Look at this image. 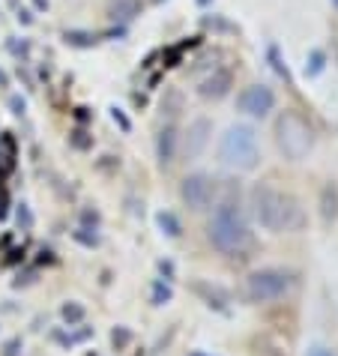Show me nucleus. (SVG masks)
<instances>
[{"mask_svg":"<svg viewBox=\"0 0 338 356\" xmlns=\"http://www.w3.org/2000/svg\"><path fill=\"white\" fill-rule=\"evenodd\" d=\"M0 87H6V72L3 69H0Z\"/></svg>","mask_w":338,"mask_h":356,"instance_id":"nucleus-24","label":"nucleus"},{"mask_svg":"<svg viewBox=\"0 0 338 356\" xmlns=\"http://www.w3.org/2000/svg\"><path fill=\"white\" fill-rule=\"evenodd\" d=\"M252 216H255V222L270 234L293 231V227H300V222H303L300 204L270 183H257L252 189Z\"/></svg>","mask_w":338,"mask_h":356,"instance_id":"nucleus-2","label":"nucleus"},{"mask_svg":"<svg viewBox=\"0 0 338 356\" xmlns=\"http://www.w3.org/2000/svg\"><path fill=\"white\" fill-rule=\"evenodd\" d=\"M305 356H335L330 348H323V344H312V348L305 350Z\"/></svg>","mask_w":338,"mask_h":356,"instance_id":"nucleus-19","label":"nucleus"},{"mask_svg":"<svg viewBox=\"0 0 338 356\" xmlns=\"http://www.w3.org/2000/svg\"><path fill=\"white\" fill-rule=\"evenodd\" d=\"M207 243L218 254H240L252 245V222H248L240 201L225 197L216 207L210 222H207Z\"/></svg>","mask_w":338,"mask_h":356,"instance_id":"nucleus-1","label":"nucleus"},{"mask_svg":"<svg viewBox=\"0 0 338 356\" xmlns=\"http://www.w3.org/2000/svg\"><path fill=\"white\" fill-rule=\"evenodd\" d=\"M332 6H335V9H338V0H332Z\"/></svg>","mask_w":338,"mask_h":356,"instance_id":"nucleus-25","label":"nucleus"},{"mask_svg":"<svg viewBox=\"0 0 338 356\" xmlns=\"http://www.w3.org/2000/svg\"><path fill=\"white\" fill-rule=\"evenodd\" d=\"M153 3H162V0H153Z\"/></svg>","mask_w":338,"mask_h":356,"instance_id":"nucleus-26","label":"nucleus"},{"mask_svg":"<svg viewBox=\"0 0 338 356\" xmlns=\"http://www.w3.org/2000/svg\"><path fill=\"white\" fill-rule=\"evenodd\" d=\"M9 105H13V114H24V108H27V102L22 96H13L9 99Z\"/></svg>","mask_w":338,"mask_h":356,"instance_id":"nucleus-21","label":"nucleus"},{"mask_svg":"<svg viewBox=\"0 0 338 356\" xmlns=\"http://www.w3.org/2000/svg\"><path fill=\"white\" fill-rule=\"evenodd\" d=\"M305 72L312 78L323 72V51H312V66H305Z\"/></svg>","mask_w":338,"mask_h":356,"instance_id":"nucleus-17","label":"nucleus"},{"mask_svg":"<svg viewBox=\"0 0 338 356\" xmlns=\"http://www.w3.org/2000/svg\"><path fill=\"white\" fill-rule=\"evenodd\" d=\"M218 162L231 171L248 174L261 165V144H257V132L248 123L227 126L225 135L218 138Z\"/></svg>","mask_w":338,"mask_h":356,"instance_id":"nucleus-3","label":"nucleus"},{"mask_svg":"<svg viewBox=\"0 0 338 356\" xmlns=\"http://www.w3.org/2000/svg\"><path fill=\"white\" fill-rule=\"evenodd\" d=\"M156 225H159V231H162L168 240H180L183 236V222L177 219L171 210H159L156 213Z\"/></svg>","mask_w":338,"mask_h":356,"instance_id":"nucleus-13","label":"nucleus"},{"mask_svg":"<svg viewBox=\"0 0 338 356\" xmlns=\"http://www.w3.org/2000/svg\"><path fill=\"white\" fill-rule=\"evenodd\" d=\"M321 216L326 225L338 219V186L335 183H326L321 189Z\"/></svg>","mask_w":338,"mask_h":356,"instance_id":"nucleus-12","label":"nucleus"},{"mask_svg":"<svg viewBox=\"0 0 338 356\" xmlns=\"http://www.w3.org/2000/svg\"><path fill=\"white\" fill-rule=\"evenodd\" d=\"M61 314H63V321L72 326V323H78V321H84V305H78V302H66L63 309H61Z\"/></svg>","mask_w":338,"mask_h":356,"instance_id":"nucleus-15","label":"nucleus"},{"mask_svg":"<svg viewBox=\"0 0 338 356\" xmlns=\"http://www.w3.org/2000/svg\"><path fill=\"white\" fill-rule=\"evenodd\" d=\"M275 147L287 162H303L314 150V126L296 111H282L275 120Z\"/></svg>","mask_w":338,"mask_h":356,"instance_id":"nucleus-4","label":"nucleus"},{"mask_svg":"<svg viewBox=\"0 0 338 356\" xmlns=\"http://www.w3.org/2000/svg\"><path fill=\"white\" fill-rule=\"evenodd\" d=\"M168 96H171V102H165V99H162V111H168V114L174 117L177 111H180V102H183V99H180V93H177V90H171Z\"/></svg>","mask_w":338,"mask_h":356,"instance_id":"nucleus-18","label":"nucleus"},{"mask_svg":"<svg viewBox=\"0 0 338 356\" xmlns=\"http://www.w3.org/2000/svg\"><path fill=\"white\" fill-rule=\"evenodd\" d=\"M66 42L69 45H78V48H87V45H96V36L93 33H81V31H69L66 33Z\"/></svg>","mask_w":338,"mask_h":356,"instance_id":"nucleus-16","label":"nucleus"},{"mask_svg":"<svg viewBox=\"0 0 338 356\" xmlns=\"http://www.w3.org/2000/svg\"><path fill=\"white\" fill-rule=\"evenodd\" d=\"M234 87V72L231 69H213V75H207L201 84H198V96L207 99V102H218L231 93Z\"/></svg>","mask_w":338,"mask_h":356,"instance_id":"nucleus-9","label":"nucleus"},{"mask_svg":"<svg viewBox=\"0 0 338 356\" xmlns=\"http://www.w3.org/2000/svg\"><path fill=\"white\" fill-rule=\"evenodd\" d=\"M236 108L252 117V120H266L275 111V90L270 84H248L246 90L236 96Z\"/></svg>","mask_w":338,"mask_h":356,"instance_id":"nucleus-7","label":"nucleus"},{"mask_svg":"<svg viewBox=\"0 0 338 356\" xmlns=\"http://www.w3.org/2000/svg\"><path fill=\"white\" fill-rule=\"evenodd\" d=\"M180 201L192 213L210 210L213 201H216V180H213L210 174H204V171L186 174L183 180H180Z\"/></svg>","mask_w":338,"mask_h":356,"instance_id":"nucleus-6","label":"nucleus"},{"mask_svg":"<svg viewBox=\"0 0 338 356\" xmlns=\"http://www.w3.org/2000/svg\"><path fill=\"white\" fill-rule=\"evenodd\" d=\"M111 117H114V123H120V126H123V129L129 132V120H126V117H123V111H120V108H111Z\"/></svg>","mask_w":338,"mask_h":356,"instance_id":"nucleus-22","label":"nucleus"},{"mask_svg":"<svg viewBox=\"0 0 338 356\" xmlns=\"http://www.w3.org/2000/svg\"><path fill=\"white\" fill-rule=\"evenodd\" d=\"M141 15V0H108V18L129 24Z\"/></svg>","mask_w":338,"mask_h":356,"instance_id":"nucleus-11","label":"nucleus"},{"mask_svg":"<svg viewBox=\"0 0 338 356\" xmlns=\"http://www.w3.org/2000/svg\"><path fill=\"white\" fill-rule=\"evenodd\" d=\"M177 153H180V132H177L174 123H168L156 135V162H159V168H171L177 162Z\"/></svg>","mask_w":338,"mask_h":356,"instance_id":"nucleus-10","label":"nucleus"},{"mask_svg":"<svg viewBox=\"0 0 338 356\" xmlns=\"http://www.w3.org/2000/svg\"><path fill=\"white\" fill-rule=\"evenodd\" d=\"M296 288V273L278 270V266H264L246 275V296L252 302H278L291 296Z\"/></svg>","mask_w":338,"mask_h":356,"instance_id":"nucleus-5","label":"nucleus"},{"mask_svg":"<svg viewBox=\"0 0 338 356\" xmlns=\"http://www.w3.org/2000/svg\"><path fill=\"white\" fill-rule=\"evenodd\" d=\"M18 18H22L24 24H31V22H33V18H31V13H27V9H22V13H18Z\"/></svg>","mask_w":338,"mask_h":356,"instance_id":"nucleus-23","label":"nucleus"},{"mask_svg":"<svg viewBox=\"0 0 338 356\" xmlns=\"http://www.w3.org/2000/svg\"><path fill=\"white\" fill-rule=\"evenodd\" d=\"M24 222V227H31L33 225V216H31V210H27V207L22 204V210H18V225Z\"/></svg>","mask_w":338,"mask_h":356,"instance_id":"nucleus-20","label":"nucleus"},{"mask_svg":"<svg viewBox=\"0 0 338 356\" xmlns=\"http://www.w3.org/2000/svg\"><path fill=\"white\" fill-rule=\"evenodd\" d=\"M171 296H174L171 284H165L162 279L153 282V296H150V302H153V305H165V302H171Z\"/></svg>","mask_w":338,"mask_h":356,"instance_id":"nucleus-14","label":"nucleus"},{"mask_svg":"<svg viewBox=\"0 0 338 356\" xmlns=\"http://www.w3.org/2000/svg\"><path fill=\"white\" fill-rule=\"evenodd\" d=\"M210 135H213V120L207 117H195L186 129V141H183V150H186V159H198L207 144H210Z\"/></svg>","mask_w":338,"mask_h":356,"instance_id":"nucleus-8","label":"nucleus"}]
</instances>
